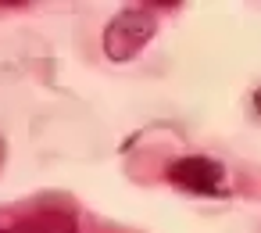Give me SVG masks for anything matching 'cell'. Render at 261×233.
<instances>
[{
	"label": "cell",
	"instance_id": "obj_1",
	"mask_svg": "<svg viewBox=\"0 0 261 233\" xmlns=\"http://www.w3.org/2000/svg\"><path fill=\"white\" fill-rule=\"evenodd\" d=\"M154 33H158V15H154L150 8H143V4L125 8V11H118V15L108 22V29H104V54H108L111 61H133V58L150 43Z\"/></svg>",
	"mask_w": 261,
	"mask_h": 233
},
{
	"label": "cell",
	"instance_id": "obj_2",
	"mask_svg": "<svg viewBox=\"0 0 261 233\" xmlns=\"http://www.w3.org/2000/svg\"><path fill=\"white\" fill-rule=\"evenodd\" d=\"M165 179L186 194H200V197H222L225 194V165L211 154H186L168 161Z\"/></svg>",
	"mask_w": 261,
	"mask_h": 233
},
{
	"label": "cell",
	"instance_id": "obj_3",
	"mask_svg": "<svg viewBox=\"0 0 261 233\" xmlns=\"http://www.w3.org/2000/svg\"><path fill=\"white\" fill-rule=\"evenodd\" d=\"M11 229L15 233H79V222H75L72 212L43 204V208H36L22 219H11Z\"/></svg>",
	"mask_w": 261,
	"mask_h": 233
},
{
	"label": "cell",
	"instance_id": "obj_4",
	"mask_svg": "<svg viewBox=\"0 0 261 233\" xmlns=\"http://www.w3.org/2000/svg\"><path fill=\"white\" fill-rule=\"evenodd\" d=\"M0 233H15V229H11V222H8V219H0Z\"/></svg>",
	"mask_w": 261,
	"mask_h": 233
}]
</instances>
